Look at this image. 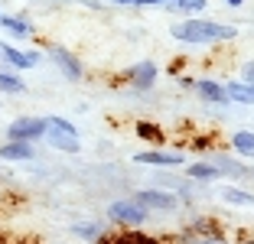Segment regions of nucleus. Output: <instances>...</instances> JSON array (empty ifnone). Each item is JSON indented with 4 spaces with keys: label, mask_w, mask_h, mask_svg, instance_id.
<instances>
[{
    "label": "nucleus",
    "mask_w": 254,
    "mask_h": 244,
    "mask_svg": "<svg viewBox=\"0 0 254 244\" xmlns=\"http://www.w3.org/2000/svg\"><path fill=\"white\" fill-rule=\"evenodd\" d=\"M170 36L176 43H186V46H215V43H228V39L238 36L235 26L228 23H218V20H183V23H173L170 26Z\"/></svg>",
    "instance_id": "nucleus-1"
},
{
    "label": "nucleus",
    "mask_w": 254,
    "mask_h": 244,
    "mask_svg": "<svg viewBox=\"0 0 254 244\" xmlns=\"http://www.w3.org/2000/svg\"><path fill=\"white\" fill-rule=\"evenodd\" d=\"M147 218H150V212L134 199H118L108 205V222L118 225V228H140Z\"/></svg>",
    "instance_id": "nucleus-2"
},
{
    "label": "nucleus",
    "mask_w": 254,
    "mask_h": 244,
    "mask_svg": "<svg viewBox=\"0 0 254 244\" xmlns=\"http://www.w3.org/2000/svg\"><path fill=\"white\" fill-rule=\"evenodd\" d=\"M43 133H46V121L43 118H30V114H23V118H16V121L7 124V140L36 143V140H43Z\"/></svg>",
    "instance_id": "nucleus-3"
},
{
    "label": "nucleus",
    "mask_w": 254,
    "mask_h": 244,
    "mask_svg": "<svg viewBox=\"0 0 254 244\" xmlns=\"http://www.w3.org/2000/svg\"><path fill=\"white\" fill-rule=\"evenodd\" d=\"M46 56L56 62V68L62 72V78H68V81H82L85 78V68H82V62L75 59L72 52L65 49V46H56V43H49L46 46Z\"/></svg>",
    "instance_id": "nucleus-4"
},
{
    "label": "nucleus",
    "mask_w": 254,
    "mask_h": 244,
    "mask_svg": "<svg viewBox=\"0 0 254 244\" xmlns=\"http://www.w3.org/2000/svg\"><path fill=\"white\" fill-rule=\"evenodd\" d=\"M134 202H140L147 212H176L180 195L163 192V189H137V192H134Z\"/></svg>",
    "instance_id": "nucleus-5"
},
{
    "label": "nucleus",
    "mask_w": 254,
    "mask_h": 244,
    "mask_svg": "<svg viewBox=\"0 0 254 244\" xmlns=\"http://www.w3.org/2000/svg\"><path fill=\"white\" fill-rule=\"evenodd\" d=\"M0 59H7V65L13 72H30V68L39 65V52L33 49H20V46H10V43H0Z\"/></svg>",
    "instance_id": "nucleus-6"
},
{
    "label": "nucleus",
    "mask_w": 254,
    "mask_h": 244,
    "mask_svg": "<svg viewBox=\"0 0 254 244\" xmlns=\"http://www.w3.org/2000/svg\"><path fill=\"white\" fill-rule=\"evenodd\" d=\"M157 78H160L157 62H137V65L127 68V85H130L134 91H150L153 85H157Z\"/></svg>",
    "instance_id": "nucleus-7"
},
{
    "label": "nucleus",
    "mask_w": 254,
    "mask_h": 244,
    "mask_svg": "<svg viewBox=\"0 0 254 244\" xmlns=\"http://www.w3.org/2000/svg\"><path fill=\"white\" fill-rule=\"evenodd\" d=\"M186 156L180 150H140L134 153V163H143V166H183Z\"/></svg>",
    "instance_id": "nucleus-8"
},
{
    "label": "nucleus",
    "mask_w": 254,
    "mask_h": 244,
    "mask_svg": "<svg viewBox=\"0 0 254 244\" xmlns=\"http://www.w3.org/2000/svg\"><path fill=\"white\" fill-rule=\"evenodd\" d=\"M43 140L49 143V147H53V150H62V153H78V150H82V140H78V133L53 130V127H46Z\"/></svg>",
    "instance_id": "nucleus-9"
},
{
    "label": "nucleus",
    "mask_w": 254,
    "mask_h": 244,
    "mask_svg": "<svg viewBox=\"0 0 254 244\" xmlns=\"http://www.w3.org/2000/svg\"><path fill=\"white\" fill-rule=\"evenodd\" d=\"M0 160L30 163V160H36V147L33 143H23V140H7V143H0Z\"/></svg>",
    "instance_id": "nucleus-10"
},
{
    "label": "nucleus",
    "mask_w": 254,
    "mask_h": 244,
    "mask_svg": "<svg viewBox=\"0 0 254 244\" xmlns=\"http://www.w3.org/2000/svg\"><path fill=\"white\" fill-rule=\"evenodd\" d=\"M192 88H195V95H199L202 101H209V104H228V95H225V85H222V81L199 78Z\"/></svg>",
    "instance_id": "nucleus-11"
},
{
    "label": "nucleus",
    "mask_w": 254,
    "mask_h": 244,
    "mask_svg": "<svg viewBox=\"0 0 254 244\" xmlns=\"http://www.w3.org/2000/svg\"><path fill=\"white\" fill-rule=\"evenodd\" d=\"M228 147L238 160H251L254 163V130H235L228 137Z\"/></svg>",
    "instance_id": "nucleus-12"
},
{
    "label": "nucleus",
    "mask_w": 254,
    "mask_h": 244,
    "mask_svg": "<svg viewBox=\"0 0 254 244\" xmlns=\"http://www.w3.org/2000/svg\"><path fill=\"white\" fill-rule=\"evenodd\" d=\"M0 30H7L10 36L16 39H30L33 36V26L26 16H16V13H0Z\"/></svg>",
    "instance_id": "nucleus-13"
},
{
    "label": "nucleus",
    "mask_w": 254,
    "mask_h": 244,
    "mask_svg": "<svg viewBox=\"0 0 254 244\" xmlns=\"http://www.w3.org/2000/svg\"><path fill=\"white\" fill-rule=\"evenodd\" d=\"M163 7L170 13H180V16H195V13H205L209 0H166Z\"/></svg>",
    "instance_id": "nucleus-14"
},
{
    "label": "nucleus",
    "mask_w": 254,
    "mask_h": 244,
    "mask_svg": "<svg viewBox=\"0 0 254 244\" xmlns=\"http://www.w3.org/2000/svg\"><path fill=\"white\" fill-rule=\"evenodd\" d=\"M222 202H228V205H238V208H251L254 205V192H248V189H238V185H222Z\"/></svg>",
    "instance_id": "nucleus-15"
},
{
    "label": "nucleus",
    "mask_w": 254,
    "mask_h": 244,
    "mask_svg": "<svg viewBox=\"0 0 254 244\" xmlns=\"http://www.w3.org/2000/svg\"><path fill=\"white\" fill-rule=\"evenodd\" d=\"M212 166H215L222 176H238V179H248V166L245 163H238L235 156H215L212 160Z\"/></svg>",
    "instance_id": "nucleus-16"
},
{
    "label": "nucleus",
    "mask_w": 254,
    "mask_h": 244,
    "mask_svg": "<svg viewBox=\"0 0 254 244\" xmlns=\"http://www.w3.org/2000/svg\"><path fill=\"white\" fill-rule=\"evenodd\" d=\"M225 95H228V101L254 104V85H248V81H228L225 85Z\"/></svg>",
    "instance_id": "nucleus-17"
},
{
    "label": "nucleus",
    "mask_w": 254,
    "mask_h": 244,
    "mask_svg": "<svg viewBox=\"0 0 254 244\" xmlns=\"http://www.w3.org/2000/svg\"><path fill=\"white\" fill-rule=\"evenodd\" d=\"M0 91H3V95H23V91H26V81L20 78V72L3 68V72H0Z\"/></svg>",
    "instance_id": "nucleus-18"
},
{
    "label": "nucleus",
    "mask_w": 254,
    "mask_h": 244,
    "mask_svg": "<svg viewBox=\"0 0 254 244\" xmlns=\"http://www.w3.org/2000/svg\"><path fill=\"white\" fill-rule=\"evenodd\" d=\"M186 176L192 179V183H215V179H222V173H218L212 163H192L186 170Z\"/></svg>",
    "instance_id": "nucleus-19"
},
{
    "label": "nucleus",
    "mask_w": 254,
    "mask_h": 244,
    "mask_svg": "<svg viewBox=\"0 0 254 244\" xmlns=\"http://www.w3.org/2000/svg\"><path fill=\"white\" fill-rule=\"evenodd\" d=\"M72 235L82 238V241H91V244H95L98 238L105 235V228H101L98 222H75V225H72Z\"/></svg>",
    "instance_id": "nucleus-20"
},
{
    "label": "nucleus",
    "mask_w": 254,
    "mask_h": 244,
    "mask_svg": "<svg viewBox=\"0 0 254 244\" xmlns=\"http://www.w3.org/2000/svg\"><path fill=\"white\" fill-rule=\"evenodd\" d=\"M111 241H114V244H160L157 238L143 235V231H137V228H124L121 235H114Z\"/></svg>",
    "instance_id": "nucleus-21"
},
{
    "label": "nucleus",
    "mask_w": 254,
    "mask_h": 244,
    "mask_svg": "<svg viewBox=\"0 0 254 244\" xmlns=\"http://www.w3.org/2000/svg\"><path fill=\"white\" fill-rule=\"evenodd\" d=\"M137 137H143V140H153V143L163 140L160 127H157V124H150V121H137Z\"/></svg>",
    "instance_id": "nucleus-22"
},
{
    "label": "nucleus",
    "mask_w": 254,
    "mask_h": 244,
    "mask_svg": "<svg viewBox=\"0 0 254 244\" xmlns=\"http://www.w3.org/2000/svg\"><path fill=\"white\" fill-rule=\"evenodd\" d=\"M46 127H53V130H65V133H78L75 130V124L72 121H65V118H59V114H46Z\"/></svg>",
    "instance_id": "nucleus-23"
},
{
    "label": "nucleus",
    "mask_w": 254,
    "mask_h": 244,
    "mask_svg": "<svg viewBox=\"0 0 254 244\" xmlns=\"http://www.w3.org/2000/svg\"><path fill=\"white\" fill-rule=\"evenodd\" d=\"M118 7H163L166 0H111Z\"/></svg>",
    "instance_id": "nucleus-24"
},
{
    "label": "nucleus",
    "mask_w": 254,
    "mask_h": 244,
    "mask_svg": "<svg viewBox=\"0 0 254 244\" xmlns=\"http://www.w3.org/2000/svg\"><path fill=\"white\" fill-rule=\"evenodd\" d=\"M238 81H248V85H254V59L241 65V78H238Z\"/></svg>",
    "instance_id": "nucleus-25"
},
{
    "label": "nucleus",
    "mask_w": 254,
    "mask_h": 244,
    "mask_svg": "<svg viewBox=\"0 0 254 244\" xmlns=\"http://www.w3.org/2000/svg\"><path fill=\"white\" fill-rule=\"evenodd\" d=\"M192 244H228V241H218V238H199V241H192Z\"/></svg>",
    "instance_id": "nucleus-26"
},
{
    "label": "nucleus",
    "mask_w": 254,
    "mask_h": 244,
    "mask_svg": "<svg viewBox=\"0 0 254 244\" xmlns=\"http://www.w3.org/2000/svg\"><path fill=\"white\" fill-rule=\"evenodd\" d=\"M95 244H114V241H111V238H108V235H101V238H98Z\"/></svg>",
    "instance_id": "nucleus-27"
},
{
    "label": "nucleus",
    "mask_w": 254,
    "mask_h": 244,
    "mask_svg": "<svg viewBox=\"0 0 254 244\" xmlns=\"http://www.w3.org/2000/svg\"><path fill=\"white\" fill-rule=\"evenodd\" d=\"M225 3H228V7H241V3H245V0H225Z\"/></svg>",
    "instance_id": "nucleus-28"
},
{
    "label": "nucleus",
    "mask_w": 254,
    "mask_h": 244,
    "mask_svg": "<svg viewBox=\"0 0 254 244\" xmlns=\"http://www.w3.org/2000/svg\"><path fill=\"white\" fill-rule=\"evenodd\" d=\"M248 176H254V166H248Z\"/></svg>",
    "instance_id": "nucleus-29"
},
{
    "label": "nucleus",
    "mask_w": 254,
    "mask_h": 244,
    "mask_svg": "<svg viewBox=\"0 0 254 244\" xmlns=\"http://www.w3.org/2000/svg\"><path fill=\"white\" fill-rule=\"evenodd\" d=\"M245 244H254V241H251V238H248V241H245Z\"/></svg>",
    "instance_id": "nucleus-30"
}]
</instances>
